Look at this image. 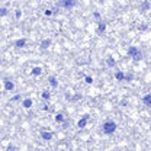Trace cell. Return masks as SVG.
I'll list each match as a JSON object with an SVG mask.
<instances>
[{"mask_svg":"<svg viewBox=\"0 0 151 151\" xmlns=\"http://www.w3.org/2000/svg\"><path fill=\"white\" fill-rule=\"evenodd\" d=\"M3 87H5L6 92H13L15 90V83L10 79H5L3 80Z\"/></svg>","mask_w":151,"mask_h":151,"instance_id":"4","label":"cell"},{"mask_svg":"<svg viewBox=\"0 0 151 151\" xmlns=\"http://www.w3.org/2000/svg\"><path fill=\"white\" fill-rule=\"evenodd\" d=\"M51 44H52V41H51L50 38H47V39H42V41H41L39 47H41V50H47L48 47H51Z\"/></svg>","mask_w":151,"mask_h":151,"instance_id":"12","label":"cell"},{"mask_svg":"<svg viewBox=\"0 0 151 151\" xmlns=\"http://www.w3.org/2000/svg\"><path fill=\"white\" fill-rule=\"evenodd\" d=\"M52 13H54V10H51V9H45V10H44V15H45V16H51Z\"/></svg>","mask_w":151,"mask_h":151,"instance_id":"24","label":"cell"},{"mask_svg":"<svg viewBox=\"0 0 151 151\" xmlns=\"http://www.w3.org/2000/svg\"><path fill=\"white\" fill-rule=\"evenodd\" d=\"M41 138L44 141H51L54 138V134L51 131H41Z\"/></svg>","mask_w":151,"mask_h":151,"instance_id":"8","label":"cell"},{"mask_svg":"<svg viewBox=\"0 0 151 151\" xmlns=\"http://www.w3.org/2000/svg\"><path fill=\"white\" fill-rule=\"evenodd\" d=\"M106 66L110 67V68H113V67L116 66V61H115V58H113L112 55H108V57H106Z\"/></svg>","mask_w":151,"mask_h":151,"instance_id":"15","label":"cell"},{"mask_svg":"<svg viewBox=\"0 0 151 151\" xmlns=\"http://www.w3.org/2000/svg\"><path fill=\"white\" fill-rule=\"evenodd\" d=\"M54 121H55L57 123H63V122H66V116H64V113H61V112L55 113V116H54Z\"/></svg>","mask_w":151,"mask_h":151,"instance_id":"14","label":"cell"},{"mask_svg":"<svg viewBox=\"0 0 151 151\" xmlns=\"http://www.w3.org/2000/svg\"><path fill=\"white\" fill-rule=\"evenodd\" d=\"M42 109H44V110H50V106H48V103H44Z\"/></svg>","mask_w":151,"mask_h":151,"instance_id":"27","label":"cell"},{"mask_svg":"<svg viewBox=\"0 0 151 151\" xmlns=\"http://www.w3.org/2000/svg\"><path fill=\"white\" fill-rule=\"evenodd\" d=\"M48 83H50V86H51L52 89H57V87H58V79H57L55 76H50V77H48Z\"/></svg>","mask_w":151,"mask_h":151,"instance_id":"11","label":"cell"},{"mask_svg":"<svg viewBox=\"0 0 151 151\" xmlns=\"http://www.w3.org/2000/svg\"><path fill=\"white\" fill-rule=\"evenodd\" d=\"M32 105H34V100H32L31 97H25V99L22 100V106H23V109H31Z\"/></svg>","mask_w":151,"mask_h":151,"instance_id":"10","label":"cell"},{"mask_svg":"<svg viewBox=\"0 0 151 151\" xmlns=\"http://www.w3.org/2000/svg\"><path fill=\"white\" fill-rule=\"evenodd\" d=\"M132 80H134V74H132V73H125L123 81H132Z\"/></svg>","mask_w":151,"mask_h":151,"instance_id":"20","label":"cell"},{"mask_svg":"<svg viewBox=\"0 0 151 151\" xmlns=\"http://www.w3.org/2000/svg\"><path fill=\"white\" fill-rule=\"evenodd\" d=\"M150 8H151L150 0H142V3L139 5V12H148Z\"/></svg>","mask_w":151,"mask_h":151,"instance_id":"9","label":"cell"},{"mask_svg":"<svg viewBox=\"0 0 151 151\" xmlns=\"http://www.w3.org/2000/svg\"><path fill=\"white\" fill-rule=\"evenodd\" d=\"M134 2H135V0H134Z\"/></svg>","mask_w":151,"mask_h":151,"instance_id":"31","label":"cell"},{"mask_svg":"<svg viewBox=\"0 0 151 151\" xmlns=\"http://www.w3.org/2000/svg\"><path fill=\"white\" fill-rule=\"evenodd\" d=\"M15 18H16L18 21L22 18V10H21V9H16V10H15Z\"/></svg>","mask_w":151,"mask_h":151,"instance_id":"21","label":"cell"},{"mask_svg":"<svg viewBox=\"0 0 151 151\" xmlns=\"http://www.w3.org/2000/svg\"><path fill=\"white\" fill-rule=\"evenodd\" d=\"M89 118H90V116H89L87 113H84V115L81 116V119L77 122V128H80V129H84V128H86V125H87V121H89Z\"/></svg>","mask_w":151,"mask_h":151,"instance_id":"6","label":"cell"},{"mask_svg":"<svg viewBox=\"0 0 151 151\" xmlns=\"http://www.w3.org/2000/svg\"><path fill=\"white\" fill-rule=\"evenodd\" d=\"M126 54H128V57H129V58H132L134 61H141V60H142V57H144L142 51H141L138 47H129Z\"/></svg>","mask_w":151,"mask_h":151,"instance_id":"2","label":"cell"},{"mask_svg":"<svg viewBox=\"0 0 151 151\" xmlns=\"http://www.w3.org/2000/svg\"><path fill=\"white\" fill-rule=\"evenodd\" d=\"M0 64H2V58H0Z\"/></svg>","mask_w":151,"mask_h":151,"instance_id":"30","label":"cell"},{"mask_svg":"<svg viewBox=\"0 0 151 151\" xmlns=\"http://www.w3.org/2000/svg\"><path fill=\"white\" fill-rule=\"evenodd\" d=\"M9 15V9L8 8H0V18H5Z\"/></svg>","mask_w":151,"mask_h":151,"instance_id":"19","label":"cell"},{"mask_svg":"<svg viewBox=\"0 0 151 151\" xmlns=\"http://www.w3.org/2000/svg\"><path fill=\"white\" fill-rule=\"evenodd\" d=\"M8 150H9V151H12V150H16V147H15V145H9V147H8Z\"/></svg>","mask_w":151,"mask_h":151,"instance_id":"28","label":"cell"},{"mask_svg":"<svg viewBox=\"0 0 151 151\" xmlns=\"http://www.w3.org/2000/svg\"><path fill=\"white\" fill-rule=\"evenodd\" d=\"M41 97H42L44 100H50V99H51V93H50L48 90H44V92L41 93Z\"/></svg>","mask_w":151,"mask_h":151,"instance_id":"18","label":"cell"},{"mask_svg":"<svg viewBox=\"0 0 151 151\" xmlns=\"http://www.w3.org/2000/svg\"><path fill=\"white\" fill-rule=\"evenodd\" d=\"M99 2H105V0H99Z\"/></svg>","mask_w":151,"mask_h":151,"instance_id":"29","label":"cell"},{"mask_svg":"<svg viewBox=\"0 0 151 151\" xmlns=\"http://www.w3.org/2000/svg\"><path fill=\"white\" fill-rule=\"evenodd\" d=\"M142 103H144L147 108L151 106V93H147V94L142 96Z\"/></svg>","mask_w":151,"mask_h":151,"instance_id":"13","label":"cell"},{"mask_svg":"<svg viewBox=\"0 0 151 151\" xmlns=\"http://www.w3.org/2000/svg\"><path fill=\"white\" fill-rule=\"evenodd\" d=\"M19 99H21V96H19V94H16V96H13V97H12V102H16V100H19Z\"/></svg>","mask_w":151,"mask_h":151,"instance_id":"26","label":"cell"},{"mask_svg":"<svg viewBox=\"0 0 151 151\" xmlns=\"http://www.w3.org/2000/svg\"><path fill=\"white\" fill-rule=\"evenodd\" d=\"M123 76H125L123 71H121V70H116V71H115V79H116V81H123Z\"/></svg>","mask_w":151,"mask_h":151,"instance_id":"16","label":"cell"},{"mask_svg":"<svg viewBox=\"0 0 151 151\" xmlns=\"http://www.w3.org/2000/svg\"><path fill=\"white\" fill-rule=\"evenodd\" d=\"M26 44H28L26 38H19V39H16L13 42V47L15 48H23V47H26Z\"/></svg>","mask_w":151,"mask_h":151,"instance_id":"7","label":"cell"},{"mask_svg":"<svg viewBox=\"0 0 151 151\" xmlns=\"http://www.w3.org/2000/svg\"><path fill=\"white\" fill-rule=\"evenodd\" d=\"M84 81H86L87 84H92V83H93V77H92V76H86V77H84Z\"/></svg>","mask_w":151,"mask_h":151,"instance_id":"22","label":"cell"},{"mask_svg":"<svg viewBox=\"0 0 151 151\" xmlns=\"http://www.w3.org/2000/svg\"><path fill=\"white\" fill-rule=\"evenodd\" d=\"M31 74H32V76H35V77H38V76H41V74H42V68L37 66V67H34V68H32Z\"/></svg>","mask_w":151,"mask_h":151,"instance_id":"17","label":"cell"},{"mask_svg":"<svg viewBox=\"0 0 151 151\" xmlns=\"http://www.w3.org/2000/svg\"><path fill=\"white\" fill-rule=\"evenodd\" d=\"M106 29H108V23L103 22V21H99V22H97V29H96V32H97L99 35H103V34L106 32Z\"/></svg>","mask_w":151,"mask_h":151,"instance_id":"5","label":"cell"},{"mask_svg":"<svg viewBox=\"0 0 151 151\" xmlns=\"http://www.w3.org/2000/svg\"><path fill=\"white\" fill-rule=\"evenodd\" d=\"M116 128H118V125H116V122H113V121H105V122L100 125V131H102V134H105V135H112V134H115V132H116Z\"/></svg>","mask_w":151,"mask_h":151,"instance_id":"1","label":"cell"},{"mask_svg":"<svg viewBox=\"0 0 151 151\" xmlns=\"http://www.w3.org/2000/svg\"><path fill=\"white\" fill-rule=\"evenodd\" d=\"M58 6L63 8V9L70 10V9H73V8L77 6V0H60V2H58Z\"/></svg>","mask_w":151,"mask_h":151,"instance_id":"3","label":"cell"},{"mask_svg":"<svg viewBox=\"0 0 151 151\" xmlns=\"http://www.w3.org/2000/svg\"><path fill=\"white\" fill-rule=\"evenodd\" d=\"M138 29H139V31H147V29H148V25H147V23L138 25Z\"/></svg>","mask_w":151,"mask_h":151,"instance_id":"23","label":"cell"},{"mask_svg":"<svg viewBox=\"0 0 151 151\" xmlns=\"http://www.w3.org/2000/svg\"><path fill=\"white\" fill-rule=\"evenodd\" d=\"M93 18L99 22V21H100V13H99V12H93Z\"/></svg>","mask_w":151,"mask_h":151,"instance_id":"25","label":"cell"}]
</instances>
